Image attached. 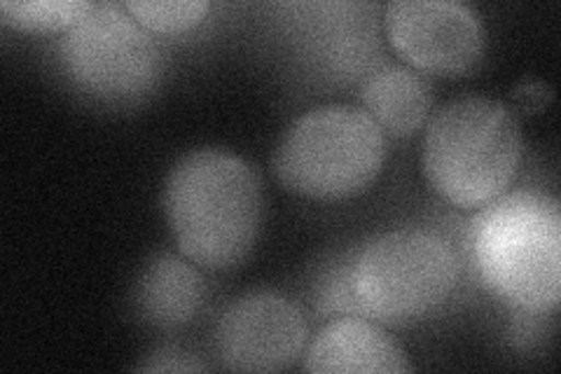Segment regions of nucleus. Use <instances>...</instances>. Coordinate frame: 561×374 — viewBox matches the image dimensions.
Returning a JSON list of instances; mask_svg holds the SVG:
<instances>
[{"instance_id": "8", "label": "nucleus", "mask_w": 561, "mask_h": 374, "mask_svg": "<svg viewBox=\"0 0 561 374\" xmlns=\"http://www.w3.org/2000/svg\"><path fill=\"white\" fill-rule=\"evenodd\" d=\"M307 318L276 291H251L227 307L216 326V351L232 372H278L300 359Z\"/></svg>"}, {"instance_id": "5", "label": "nucleus", "mask_w": 561, "mask_h": 374, "mask_svg": "<svg viewBox=\"0 0 561 374\" xmlns=\"http://www.w3.org/2000/svg\"><path fill=\"white\" fill-rule=\"evenodd\" d=\"M348 281L360 314L405 326L445 305L459 281V260L428 229H396L363 248Z\"/></svg>"}, {"instance_id": "7", "label": "nucleus", "mask_w": 561, "mask_h": 374, "mask_svg": "<svg viewBox=\"0 0 561 374\" xmlns=\"http://www.w3.org/2000/svg\"><path fill=\"white\" fill-rule=\"evenodd\" d=\"M383 26L398 55L433 76L466 73L484 49L480 16L459 0H393Z\"/></svg>"}, {"instance_id": "9", "label": "nucleus", "mask_w": 561, "mask_h": 374, "mask_svg": "<svg viewBox=\"0 0 561 374\" xmlns=\"http://www.w3.org/2000/svg\"><path fill=\"white\" fill-rule=\"evenodd\" d=\"M307 372L335 374H402L410 372L405 351L377 320L344 316L332 320L313 337L307 355Z\"/></svg>"}, {"instance_id": "4", "label": "nucleus", "mask_w": 561, "mask_h": 374, "mask_svg": "<svg viewBox=\"0 0 561 374\" xmlns=\"http://www.w3.org/2000/svg\"><path fill=\"white\" fill-rule=\"evenodd\" d=\"M386 136L358 105L328 103L297 117L272 157L276 181L316 202H340L370 188L383 167Z\"/></svg>"}, {"instance_id": "13", "label": "nucleus", "mask_w": 561, "mask_h": 374, "mask_svg": "<svg viewBox=\"0 0 561 374\" xmlns=\"http://www.w3.org/2000/svg\"><path fill=\"white\" fill-rule=\"evenodd\" d=\"M122 5L150 33L190 31L210 10L206 0H127Z\"/></svg>"}, {"instance_id": "3", "label": "nucleus", "mask_w": 561, "mask_h": 374, "mask_svg": "<svg viewBox=\"0 0 561 374\" xmlns=\"http://www.w3.org/2000/svg\"><path fill=\"white\" fill-rule=\"evenodd\" d=\"M472 253L486 286L507 305L552 314L561 299V213L540 192L503 194L470 227Z\"/></svg>"}, {"instance_id": "12", "label": "nucleus", "mask_w": 561, "mask_h": 374, "mask_svg": "<svg viewBox=\"0 0 561 374\" xmlns=\"http://www.w3.org/2000/svg\"><path fill=\"white\" fill-rule=\"evenodd\" d=\"M87 0H3L0 16L16 31L66 33L90 12Z\"/></svg>"}, {"instance_id": "2", "label": "nucleus", "mask_w": 561, "mask_h": 374, "mask_svg": "<svg viewBox=\"0 0 561 374\" xmlns=\"http://www.w3.org/2000/svg\"><path fill=\"white\" fill-rule=\"evenodd\" d=\"M522 150L519 122L503 101L461 97L431 117L421 167L445 202L484 208L513 185Z\"/></svg>"}, {"instance_id": "6", "label": "nucleus", "mask_w": 561, "mask_h": 374, "mask_svg": "<svg viewBox=\"0 0 561 374\" xmlns=\"http://www.w3.org/2000/svg\"><path fill=\"white\" fill-rule=\"evenodd\" d=\"M61 64L87 94L129 101L148 94L160 80L162 52L125 5L92 3L90 12L66 31Z\"/></svg>"}, {"instance_id": "10", "label": "nucleus", "mask_w": 561, "mask_h": 374, "mask_svg": "<svg viewBox=\"0 0 561 374\" xmlns=\"http://www.w3.org/2000/svg\"><path fill=\"white\" fill-rule=\"evenodd\" d=\"M204 295V279L195 262L164 253L140 274L134 299L150 326L179 328L197 316Z\"/></svg>"}, {"instance_id": "11", "label": "nucleus", "mask_w": 561, "mask_h": 374, "mask_svg": "<svg viewBox=\"0 0 561 374\" xmlns=\"http://www.w3.org/2000/svg\"><path fill=\"white\" fill-rule=\"evenodd\" d=\"M365 111L383 132L408 136L426 122L433 105V89L424 76L408 66H383L360 87Z\"/></svg>"}, {"instance_id": "1", "label": "nucleus", "mask_w": 561, "mask_h": 374, "mask_svg": "<svg viewBox=\"0 0 561 374\" xmlns=\"http://www.w3.org/2000/svg\"><path fill=\"white\" fill-rule=\"evenodd\" d=\"M162 206L183 258L206 270H232L260 235L262 185L243 157L199 148L171 167Z\"/></svg>"}, {"instance_id": "15", "label": "nucleus", "mask_w": 561, "mask_h": 374, "mask_svg": "<svg viewBox=\"0 0 561 374\" xmlns=\"http://www.w3.org/2000/svg\"><path fill=\"white\" fill-rule=\"evenodd\" d=\"M160 355H164L167 361H148L146 365H140V370H154V372H183V370H204V365L202 363H197V361H192V355H185V353H181V351H175V349H169L167 353H160Z\"/></svg>"}, {"instance_id": "14", "label": "nucleus", "mask_w": 561, "mask_h": 374, "mask_svg": "<svg viewBox=\"0 0 561 374\" xmlns=\"http://www.w3.org/2000/svg\"><path fill=\"white\" fill-rule=\"evenodd\" d=\"M515 99L526 111H538L552 99V89L540 80H526L515 89Z\"/></svg>"}]
</instances>
